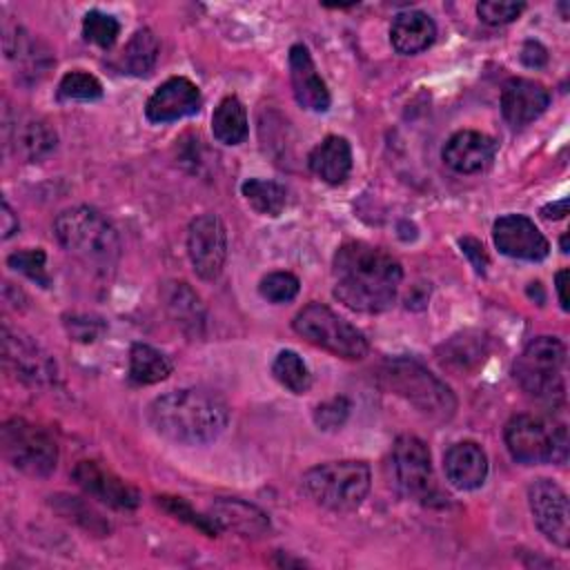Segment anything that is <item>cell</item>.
Listing matches in <instances>:
<instances>
[{"instance_id": "60d3db41", "label": "cell", "mask_w": 570, "mask_h": 570, "mask_svg": "<svg viewBox=\"0 0 570 570\" xmlns=\"http://www.w3.org/2000/svg\"><path fill=\"white\" fill-rule=\"evenodd\" d=\"M461 247H463V252H465V254H468V256L474 261L476 269L481 272V269L485 267V263H488L483 247H481L476 240H472V238H463V240H461Z\"/></svg>"}, {"instance_id": "52a82bcc", "label": "cell", "mask_w": 570, "mask_h": 570, "mask_svg": "<svg viewBox=\"0 0 570 570\" xmlns=\"http://www.w3.org/2000/svg\"><path fill=\"white\" fill-rule=\"evenodd\" d=\"M505 445L519 463H563L568 459V430L559 421L517 414L505 425Z\"/></svg>"}, {"instance_id": "603a6c76", "label": "cell", "mask_w": 570, "mask_h": 570, "mask_svg": "<svg viewBox=\"0 0 570 570\" xmlns=\"http://www.w3.org/2000/svg\"><path fill=\"white\" fill-rule=\"evenodd\" d=\"M309 169L325 183L338 185L350 176L352 147L343 136H325L307 156Z\"/></svg>"}, {"instance_id": "4316f807", "label": "cell", "mask_w": 570, "mask_h": 570, "mask_svg": "<svg viewBox=\"0 0 570 570\" xmlns=\"http://www.w3.org/2000/svg\"><path fill=\"white\" fill-rule=\"evenodd\" d=\"M56 147V134L42 122L33 118H24L13 129V149L16 154L27 160H40Z\"/></svg>"}, {"instance_id": "ba28073f", "label": "cell", "mask_w": 570, "mask_h": 570, "mask_svg": "<svg viewBox=\"0 0 570 570\" xmlns=\"http://www.w3.org/2000/svg\"><path fill=\"white\" fill-rule=\"evenodd\" d=\"M294 332L334 356L358 361L367 354V338L350 321L323 303H309L294 316Z\"/></svg>"}, {"instance_id": "7bdbcfd3", "label": "cell", "mask_w": 570, "mask_h": 570, "mask_svg": "<svg viewBox=\"0 0 570 570\" xmlns=\"http://www.w3.org/2000/svg\"><path fill=\"white\" fill-rule=\"evenodd\" d=\"M541 214L546 218H563L568 214V198H561L559 203H552V205H546L541 209Z\"/></svg>"}, {"instance_id": "e0dca14e", "label": "cell", "mask_w": 570, "mask_h": 570, "mask_svg": "<svg viewBox=\"0 0 570 570\" xmlns=\"http://www.w3.org/2000/svg\"><path fill=\"white\" fill-rule=\"evenodd\" d=\"M550 105L548 89L532 78H510L501 91V114L510 127H525Z\"/></svg>"}, {"instance_id": "6da1fadb", "label": "cell", "mask_w": 570, "mask_h": 570, "mask_svg": "<svg viewBox=\"0 0 570 570\" xmlns=\"http://www.w3.org/2000/svg\"><path fill=\"white\" fill-rule=\"evenodd\" d=\"M332 276L334 296L345 307L363 314H379L392 307L403 269L385 249L363 240H350L334 254Z\"/></svg>"}, {"instance_id": "44dd1931", "label": "cell", "mask_w": 570, "mask_h": 570, "mask_svg": "<svg viewBox=\"0 0 570 570\" xmlns=\"http://www.w3.org/2000/svg\"><path fill=\"white\" fill-rule=\"evenodd\" d=\"M436 38L434 20L419 9L396 13L390 27V42L401 56H416L425 51Z\"/></svg>"}, {"instance_id": "ac0fdd59", "label": "cell", "mask_w": 570, "mask_h": 570, "mask_svg": "<svg viewBox=\"0 0 570 570\" xmlns=\"http://www.w3.org/2000/svg\"><path fill=\"white\" fill-rule=\"evenodd\" d=\"M289 82L296 102L307 111H327L330 109V89L318 76V69L305 45H294L289 49Z\"/></svg>"}, {"instance_id": "5b68a950", "label": "cell", "mask_w": 570, "mask_h": 570, "mask_svg": "<svg viewBox=\"0 0 570 570\" xmlns=\"http://www.w3.org/2000/svg\"><path fill=\"white\" fill-rule=\"evenodd\" d=\"M372 485V474L363 461H330L303 474L305 494L321 508L347 512L358 508Z\"/></svg>"}, {"instance_id": "f1b7e54d", "label": "cell", "mask_w": 570, "mask_h": 570, "mask_svg": "<svg viewBox=\"0 0 570 570\" xmlns=\"http://www.w3.org/2000/svg\"><path fill=\"white\" fill-rule=\"evenodd\" d=\"M245 200L263 216H278L285 209L287 191L283 185L265 178H249L240 185Z\"/></svg>"}, {"instance_id": "e575fe53", "label": "cell", "mask_w": 570, "mask_h": 570, "mask_svg": "<svg viewBox=\"0 0 570 570\" xmlns=\"http://www.w3.org/2000/svg\"><path fill=\"white\" fill-rule=\"evenodd\" d=\"M298 289H301V283L289 272H272L258 285L261 296L269 303H289L296 298Z\"/></svg>"}, {"instance_id": "836d02e7", "label": "cell", "mask_w": 570, "mask_h": 570, "mask_svg": "<svg viewBox=\"0 0 570 570\" xmlns=\"http://www.w3.org/2000/svg\"><path fill=\"white\" fill-rule=\"evenodd\" d=\"M45 252L42 249H18L13 254L7 256V265L20 274H24L27 278L36 281L38 285L42 287H49L51 278L47 274V267H45Z\"/></svg>"}, {"instance_id": "7c38bea8", "label": "cell", "mask_w": 570, "mask_h": 570, "mask_svg": "<svg viewBox=\"0 0 570 570\" xmlns=\"http://www.w3.org/2000/svg\"><path fill=\"white\" fill-rule=\"evenodd\" d=\"M187 256L203 281L220 276L227 261V229L220 216L200 214L189 223Z\"/></svg>"}, {"instance_id": "d6986e66", "label": "cell", "mask_w": 570, "mask_h": 570, "mask_svg": "<svg viewBox=\"0 0 570 570\" xmlns=\"http://www.w3.org/2000/svg\"><path fill=\"white\" fill-rule=\"evenodd\" d=\"M494 138L474 129H461L452 134L443 147V160L456 174L483 171L494 160Z\"/></svg>"}, {"instance_id": "f6af8a7d", "label": "cell", "mask_w": 570, "mask_h": 570, "mask_svg": "<svg viewBox=\"0 0 570 570\" xmlns=\"http://www.w3.org/2000/svg\"><path fill=\"white\" fill-rule=\"evenodd\" d=\"M561 252H563V254L568 252V236H563V238H561Z\"/></svg>"}, {"instance_id": "4dcf8cb0", "label": "cell", "mask_w": 570, "mask_h": 570, "mask_svg": "<svg viewBox=\"0 0 570 570\" xmlns=\"http://www.w3.org/2000/svg\"><path fill=\"white\" fill-rule=\"evenodd\" d=\"M53 499V505L60 514H65L67 519H73L76 523H80L85 530L94 532V534H105L109 532V523L89 505L85 503L82 499L78 497H65V494H58V497H51Z\"/></svg>"}, {"instance_id": "b9f144b4", "label": "cell", "mask_w": 570, "mask_h": 570, "mask_svg": "<svg viewBox=\"0 0 570 570\" xmlns=\"http://www.w3.org/2000/svg\"><path fill=\"white\" fill-rule=\"evenodd\" d=\"M18 232V218L7 200H2V238H11Z\"/></svg>"}, {"instance_id": "484cf974", "label": "cell", "mask_w": 570, "mask_h": 570, "mask_svg": "<svg viewBox=\"0 0 570 570\" xmlns=\"http://www.w3.org/2000/svg\"><path fill=\"white\" fill-rule=\"evenodd\" d=\"M171 374L169 358L147 343H134L129 350V381L136 385L160 383Z\"/></svg>"}, {"instance_id": "8fae6325", "label": "cell", "mask_w": 570, "mask_h": 570, "mask_svg": "<svg viewBox=\"0 0 570 570\" xmlns=\"http://www.w3.org/2000/svg\"><path fill=\"white\" fill-rule=\"evenodd\" d=\"M2 358L7 370L31 387L51 385L58 376L56 361L20 330H11L9 323L2 325Z\"/></svg>"}, {"instance_id": "7a4b0ae2", "label": "cell", "mask_w": 570, "mask_h": 570, "mask_svg": "<svg viewBox=\"0 0 570 570\" xmlns=\"http://www.w3.org/2000/svg\"><path fill=\"white\" fill-rule=\"evenodd\" d=\"M149 425L163 439L180 445L216 441L229 421L227 403L200 387H183L156 396L147 407Z\"/></svg>"}, {"instance_id": "4fadbf2b", "label": "cell", "mask_w": 570, "mask_h": 570, "mask_svg": "<svg viewBox=\"0 0 570 570\" xmlns=\"http://www.w3.org/2000/svg\"><path fill=\"white\" fill-rule=\"evenodd\" d=\"M528 503L541 534L559 548L570 543V508L568 497L552 479H537L528 485Z\"/></svg>"}, {"instance_id": "f35d334b", "label": "cell", "mask_w": 570, "mask_h": 570, "mask_svg": "<svg viewBox=\"0 0 570 570\" xmlns=\"http://www.w3.org/2000/svg\"><path fill=\"white\" fill-rule=\"evenodd\" d=\"M67 327H69V334H71L76 341H82V343L94 341V338L100 334V330H102L100 323L89 321V318H73L71 323H67Z\"/></svg>"}, {"instance_id": "5bb4252c", "label": "cell", "mask_w": 570, "mask_h": 570, "mask_svg": "<svg viewBox=\"0 0 570 570\" xmlns=\"http://www.w3.org/2000/svg\"><path fill=\"white\" fill-rule=\"evenodd\" d=\"M71 476L89 497L107 503L109 508L134 510L140 503V492L116 472L105 468L100 461H78L71 470Z\"/></svg>"}, {"instance_id": "d4e9b609", "label": "cell", "mask_w": 570, "mask_h": 570, "mask_svg": "<svg viewBox=\"0 0 570 570\" xmlns=\"http://www.w3.org/2000/svg\"><path fill=\"white\" fill-rule=\"evenodd\" d=\"M247 111L236 96H227L212 114V134L223 145H240L247 138Z\"/></svg>"}, {"instance_id": "9c48e42d", "label": "cell", "mask_w": 570, "mask_h": 570, "mask_svg": "<svg viewBox=\"0 0 570 570\" xmlns=\"http://www.w3.org/2000/svg\"><path fill=\"white\" fill-rule=\"evenodd\" d=\"M0 445L4 459L29 476H47L58 461L56 439L27 419H9L0 428Z\"/></svg>"}, {"instance_id": "d6a6232c", "label": "cell", "mask_w": 570, "mask_h": 570, "mask_svg": "<svg viewBox=\"0 0 570 570\" xmlns=\"http://www.w3.org/2000/svg\"><path fill=\"white\" fill-rule=\"evenodd\" d=\"M118 33H120V22L114 16L102 13L98 9L89 11L82 20V36L102 49H109L116 42Z\"/></svg>"}, {"instance_id": "277c9868", "label": "cell", "mask_w": 570, "mask_h": 570, "mask_svg": "<svg viewBox=\"0 0 570 570\" xmlns=\"http://www.w3.org/2000/svg\"><path fill=\"white\" fill-rule=\"evenodd\" d=\"M381 381L392 394L407 401L430 421H450L456 410L452 390L414 358L401 356L385 361L381 367Z\"/></svg>"}, {"instance_id": "ab89813d", "label": "cell", "mask_w": 570, "mask_h": 570, "mask_svg": "<svg viewBox=\"0 0 570 570\" xmlns=\"http://www.w3.org/2000/svg\"><path fill=\"white\" fill-rule=\"evenodd\" d=\"M521 60H523V65L537 69V67H543L548 62V51H546V47L541 42L528 40L523 45V49H521Z\"/></svg>"}, {"instance_id": "7402d4cb", "label": "cell", "mask_w": 570, "mask_h": 570, "mask_svg": "<svg viewBox=\"0 0 570 570\" xmlns=\"http://www.w3.org/2000/svg\"><path fill=\"white\" fill-rule=\"evenodd\" d=\"M207 514L220 530H234L243 537H261L269 530L267 514L240 499H216Z\"/></svg>"}, {"instance_id": "ffe728a7", "label": "cell", "mask_w": 570, "mask_h": 570, "mask_svg": "<svg viewBox=\"0 0 570 570\" xmlns=\"http://www.w3.org/2000/svg\"><path fill=\"white\" fill-rule=\"evenodd\" d=\"M448 481L459 490H476L488 476V456L474 441L454 443L443 456Z\"/></svg>"}, {"instance_id": "1f68e13d", "label": "cell", "mask_w": 570, "mask_h": 570, "mask_svg": "<svg viewBox=\"0 0 570 570\" xmlns=\"http://www.w3.org/2000/svg\"><path fill=\"white\" fill-rule=\"evenodd\" d=\"M58 96L65 100H98L102 96V85L96 76L76 69L62 76L58 85Z\"/></svg>"}, {"instance_id": "9a60e30c", "label": "cell", "mask_w": 570, "mask_h": 570, "mask_svg": "<svg viewBox=\"0 0 570 570\" xmlns=\"http://www.w3.org/2000/svg\"><path fill=\"white\" fill-rule=\"evenodd\" d=\"M494 245L501 254L521 261H543L550 252L548 238L523 214H505L492 227Z\"/></svg>"}, {"instance_id": "30bf717a", "label": "cell", "mask_w": 570, "mask_h": 570, "mask_svg": "<svg viewBox=\"0 0 570 570\" xmlns=\"http://www.w3.org/2000/svg\"><path fill=\"white\" fill-rule=\"evenodd\" d=\"M392 470L399 490L416 501L436 494L434 470L428 445L414 434H401L392 445Z\"/></svg>"}, {"instance_id": "cb8c5ba5", "label": "cell", "mask_w": 570, "mask_h": 570, "mask_svg": "<svg viewBox=\"0 0 570 570\" xmlns=\"http://www.w3.org/2000/svg\"><path fill=\"white\" fill-rule=\"evenodd\" d=\"M165 309L171 316V321L187 334L198 336L205 325V307L198 298V294L187 283H167L163 289Z\"/></svg>"}, {"instance_id": "8992f818", "label": "cell", "mask_w": 570, "mask_h": 570, "mask_svg": "<svg viewBox=\"0 0 570 570\" xmlns=\"http://www.w3.org/2000/svg\"><path fill=\"white\" fill-rule=\"evenodd\" d=\"M566 347L554 336L532 338L514 363V379L521 390L548 405H557L566 396Z\"/></svg>"}, {"instance_id": "ee69618b", "label": "cell", "mask_w": 570, "mask_h": 570, "mask_svg": "<svg viewBox=\"0 0 570 570\" xmlns=\"http://www.w3.org/2000/svg\"><path fill=\"white\" fill-rule=\"evenodd\" d=\"M566 281H568V269H559L554 285H557V294H559V303L561 307L568 312V296H566Z\"/></svg>"}, {"instance_id": "3957f363", "label": "cell", "mask_w": 570, "mask_h": 570, "mask_svg": "<svg viewBox=\"0 0 570 570\" xmlns=\"http://www.w3.org/2000/svg\"><path fill=\"white\" fill-rule=\"evenodd\" d=\"M58 243L82 265L107 274L120 258V236L116 227L94 207L76 205L53 220Z\"/></svg>"}, {"instance_id": "d590c367", "label": "cell", "mask_w": 570, "mask_h": 570, "mask_svg": "<svg viewBox=\"0 0 570 570\" xmlns=\"http://www.w3.org/2000/svg\"><path fill=\"white\" fill-rule=\"evenodd\" d=\"M158 503L169 512V514H174L176 519H180V521H187L191 528H198L200 532H205V534H209V537H214L216 532H220V528L209 519V514H198L185 499H180V497H158Z\"/></svg>"}, {"instance_id": "2e32d148", "label": "cell", "mask_w": 570, "mask_h": 570, "mask_svg": "<svg viewBox=\"0 0 570 570\" xmlns=\"http://www.w3.org/2000/svg\"><path fill=\"white\" fill-rule=\"evenodd\" d=\"M203 105L198 87L183 76H174L156 87L145 105V116L151 122H174L194 116Z\"/></svg>"}, {"instance_id": "f546056e", "label": "cell", "mask_w": 570, "mask_h": 570, "mask_svg": "<svg viewBox=\"0 0 570 570\" xmlns=\"http://www.w3.org/2000/svg\"><path fill=\"white\" fill-rule=\"evenodd\" d=\"M272 374L283 387H287L294 394H305L312 387V374L305 361L292 350H283L276 354L272 363Z\"/></svg>"}, {"instance_id": "83f0119b", "label": "cell", "mask_w": 570, "mask_h": 570, "mask_svg": "<svg viewBox=\"0 0 570 570\" xmlns=\"http://www.w3.org/2000/svg\"><path fill=\"white\" fill-rule=\"evenodd\" d=\"M158 38L151 29H138L120 53V69L131 76H147L158 60Z\"/></svg>"}, {"instance_id": "8d00e7d4", "label": "cell", "mask_w": 570, "mask_h": 570, "mask_svg": "<svg viewBox=\"0 0 570 570\" xmlns=\"http://www.w3.org/2000/svg\"><path fill=\"white\" fill-rule=\"evenodd\" d=\"M523 2H510V0H483L476 4V13L485 24L499 27L517 20L523 13Z\"/></svg>"}, {"instance_id": "74e56055", "label": "cell", "mask_w": 570, "mask_h": 570, "mask_svg": "<svg viewBox=\"0 0 570 570\" xmlns=\"http://www.w3.org/2000/svg\"><path fill=\"white\" fill-rule=\"evenodd\" d=\"M347 414H350V401L345 396H336L332 401L321 403L314 410V421L321 430H336L345 423Z\"/></svg>"}]
</instances>
